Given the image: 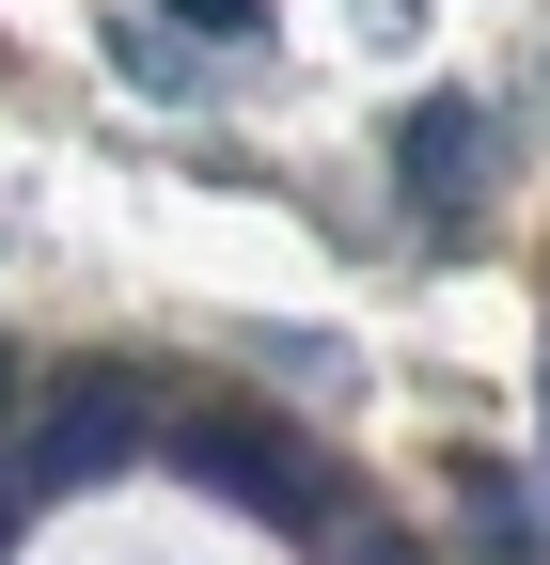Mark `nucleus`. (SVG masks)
<instances>
[{"mask_svg":"<svg viewBox=\"0 0 550 565\" xmlns=\"http://www.w3.org/2000/svg\"><path fill=\"white\" fill-rule=\"evenodd\" d=\"M456 519H472V565H550V534H535V503L488 471V456H456Z\"/></svg>","mask_w":550,"mask_h":565,"instance_id":"nucleus-4","label":"nucleus"},{"mask_svg":"<svg viewBox=\"0 0 550 565\" xmlns=\"http://www.w3.org/2000/svg\"><path fill=\"white\" fill-rule=\"evenodd\" d=\"M158 456H173L189 487H221V503H252L267 534H330V503H315V456H299L267 408H189V424H158Z\"/></svg>","mask_w":550,"mask_h":565,"instance_id":"nucleus-1","label":"nucleus"},{"mask_svg":"<svg viewBox=\"0 0 550 565\" xmlns=\"http://www.w3.org/2000/svg\"><path fill=\"white\" fill-rule=\"evenodd\" d=\"M158 17H189V32H267V0H158Z\"/></svg>","mask_w":550,"mask_h":565,"instance_id":"nucleus-5","label":"nucleus"},{"mask_svg":"<svg viewBox=\"0 0 550 565\" xmlns=\"http://www.w3.org/2000/svg\"><path fill=\"white\" fill-rule=\"evenodd\" d=\"M0 408H17V362H0Z\"/></svg>","mask_w":550,"mask_h":565,"instance_id":"nucleus-7","label":"nucleus"},{"mask_svg":"<svg viewBox=\"0 0 550 565\" xmlns=\"http://www.w3.org/2000/svg\"><path fill=\"white\" fill-rule=\"evenodd\" d=\"M393 189H409V221H472V189H488V110H472V95H409Z\"/></svg>","mask_w":550,"mask_h":565,"instance_id":"nucleus-3","label":"nucleus"},{"mask_svg":"<svg viewBox=\"0 0 550 565\" xmlns=\"http://www.w3.org/2000/svg\"><path fill=\"white\" fill-rule=\"evenodd\" d=\"M142 440H158V408H142L126 362H63V377L32 393V471H47V487H110Z\"/></svg>","mask_w":550,"mask_h":565,"instance_id":"nucleus-2","label":"nucleus"},{"mask_svg":"<svg viewBox=\"0 0 550 565\" xmlns=\"http://www.w3.org/2000/svg\"><path fill=\"white\" fill-rule=\"evenodd\" d=\"M315 565H409V550H393V534H330Z\"/></svg>","mask_w":550,"mask_h":565,"instance_id":"nucleus-6","label":"nucleus"}]
</instances>
